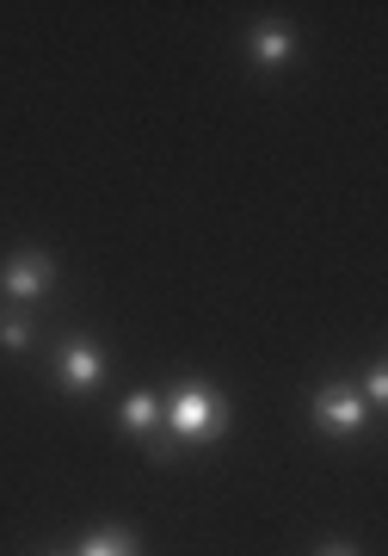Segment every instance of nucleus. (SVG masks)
Returning a JSON list of instances; mask_svg holds the SVG:
<instances>
[{"label": "nucleus", "mask_w": 388, "mask_h": 556, "mask_svg": "<svg viewBox=\"0 0 388 556\" xmlns=\"http://www.w3.org/2000/svg\"><path fill=\"white\" fill-rule=\"evenodd\" d=\"M80 556H137V538L130 532H93L80 544Z\"/></svg>", "instance_id": "0eeeda50"}, {"label": "nucleus", "mask_w": 388, "mask_h": 556, "mask_svg": "<svg viewBox=\"0 0 388 556\" xmlns=\"http://www.w3.org/2000/svg\"><path fill=\"white\" fill-rule=\"evenodd\" d=\"M364 415H370V408H364V396H358L351 383H327V390L314 396V420H321L327 433H358Z\"/></svg>", "instance_id": "7ed1b4c3"}, {"label": "nucleus", "mask_w": 388, "mask_h": 556, "mask_svg": "<svg viewBox=\"0 0 388 556\" xmlns=\"http://www.w3.org/2000/svg\"><path fill=\"white\" fill-rule=\"evenodd\" d=\"M50 278H56V260L50 254H13L7 260V273H0V291L20 298V303H31V298L50 291Z\"/></svg>", "instance_id": "f03ea898"}, {"label": "nucleus", "mask_w": 388, "mask_h": 556, "mask_svg": "<svg viewBox=\"0 0 388 556\" xmlns=\"http://www.w3.org/2000/svg\"><path fill=\"white\" fill-rule=\"evenodd\" d=\"M0 346H7V353H25V346H31V328H25V321H0Z\"/></svg>", "instance_id": "6e6552de"}, {"label": "nucleus", "mask_w": 388, "mask_h": 556, "mask_svg": "<svg viewBox=\"0 0 388 556\" xmlns=\"http://www.w3.org/2000/svg\"><path fill=\"white\" fill-rule=\"evenodd\" d=\"M160 420H167L179 439H216L229 427V402H222V390H210V383H179L173 396L160 402Z\"/></svg>", "instance_id": "f257e3e1"}, {"label": "nucleus", "mask_w": 388, "mask_h": 556, "mask_svg": "<svg viewBox=\"0 0 388 556\" xmlns=\"http://www.w3.org/2000/svg\"><path fill=\"white\" fill-rule=\"evenodd\" d=\"M314 556H358V551H346V544H321Z\"/></svg>", "instance_id": "1a4fd4ad"}, {"label": "nucleus", "mask_w": 388, "mask_h": 556, "mask_svg": "<svg viewBox=\"0 0 388 556\" xmlns=\"http://www.w3.org/2000/svg\"><path fill=\"white\" fill-rule=\"evenodd\" d=\"M247 56L259 62V68H284V62L296 56V38L284 31V25H259V31L247 38Z\"/></svg>", "instance_id": "39448f33"}, {"label": "nucleus", "mask_w": 388, "mask_h": 556, "mask_svg": "<svg viewBox=\"0 0 388 556\" xmlns=\"http://www.w3.org/2000/svg\"><path fill=\"white\" fill-rule=\"evenodd\" d=\"M117 415H124V427H130V433H155V427H160V396L137 390V396H124V408H117Z\"/></svg>", "instance_id": "423d86ee"}, {"label": "nucleus", "mask_w": 388, "mask_h": 556, "mask_svg": "<svg viewBox=\"0 0 388 556\" xmlns=\"http://www.w3.org/2000/svg\"><path fill=\"white\" fill-rule=\"evenodd\" d=\"M56 371H62V383H75V390H93V383L105 378V353H99L93 340H68L56 353Z\"/></svg>", "instance_id": "20e7f679"}]
</instances>
